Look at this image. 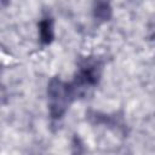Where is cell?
Masks as SVG:
<instances>
[{"label": "cell", "mask_w": 155, "mask_h": 155, "mask_svg": "<svg viewBox=\"0 0 155 155\" xmlns=\"http://www.w3.org/2000/svg\"><path fill=\"white\" fill-rule=\"evenodd\" d=\"M47 108L52 121H61L67 114L71 103L78 99L70 82L62 80L59 76H53L47 84Z\"/></svg>", "instance_id": "1"}, {"label": "cell", "mask_w": 155, "mask_h": 155, "mask_svg": "<svg viewBox=\"0 0 155 155\" xmlns=\"http://www.w3.org/2000/svg\"><path fill=\"white\" fill-rule=\"evenodd\" d=\"M103 61L94 56L79 59L74 79L70 81L76 98L84 97L91 88L98 86L103 74Z\"/></svg>", "instance_id": "2"}, {"label": "cell", "mask_w": 155, "mask_h": 155, "mask_svg": "<svg viewBox=\"0 0 155 155\" xmlns=\"http://www.w3.org/2000/svg\"><path fill=\"white\" fill-rule=\"evenodd\" d=\"M86 119L88 120L90 124L94 126H104L108 130L116 132L119 134H127L126 128L127 125L125 122L124 115L121 113H102L98 110H88L86 113Z\"/></svg>", "instance_id": "3"}, {"label": "cell", "mask_w": 155, "mask_h": 155, "mask_svg": "<svg viewBox=\"0 0 155 155\" xmlns=\"http://www.w3.org/2000/svg\"><path fill=\"white\" fill-rule=\"evenodd\" d=\"M39 41L42 46H48L54 40V19L50 12H45L38 23Z\"/></svg>", "instance_id": "4"}, {"label": "cell", "mask_w": 155, "mask_h": 155, "mask_svg": "<svg viewBox=\"0 0 155 155\" xmlns=\"http://www.w3.org/2000/svg\"><path fill=\"white\" fill-rule=\"evenodd\" d=\"M92 17L97 24L109 22L113 17L111 0H93L92 1Z\"/></svg>", "instance_id": "5"}]
</instances>
